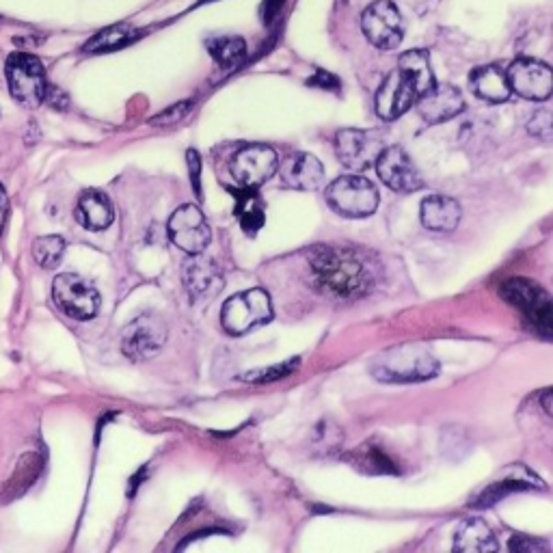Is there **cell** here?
I'll list each match as a JSON object with an SVG mask.
<instances>
[{"label": "cell", "mask_w": 553, "mask_h": 553, "mask_svg": "<svg viewBox=\"0 0 553 553\" xmlns=\"http://www.w3.org/2000/svg\"><path fill=\"white\" fill-rule=\"evenodd\" d=\"M437 374L439 361L420 344L391 348L372 366V376L381 383H424Z\"/></svg>", "instance_id": "2"}, {"label": "cell", "mask_w": 553, "mask_h": 553, "mask_svg": "<svg viewBox=\"0 0 553 553\" xmlns=\"http://www.w3.org/2000/svg\"><path fill=\"white\" fill-rule=\"evenodd\" d=\"M461 206L445 195H430L422 201V223L433 232H452L461 223Z\"/></svg>", "instance_id": "19"}, {"label": "cell", "mask_w": 553, "mask_h": 553, "mask_svg": "<svg viewBox=\"0 0 553 553\" xmlns=\"http://www.w3.org/2000/svg\"><path fill=\"white\" fill-rule=\"evenodd\" d=\"M508 85L517 96L534 102H545L553 91V72L543 61L517 59L508 67Z\"/></svg>", "instance_id": "13"}, {"label": "cell", "mask_w": 553, "mask_h": 553, "mask_svg": "<svg viewBox=\"0 0 553 553\" xmlns=\"http://www.w3.org/2000/svg\"><path fill=\"white\" fill-rule=\"evenodd\" d=\"M327 204L346 219L370 217L379 208V191L363 175H342L327 186Z\"/></svg>", "instance_id": "4"}, {"label": "cell", "mask_w": 553, "mask_h": 553, "mask_svg": "<svg viewBox=\"0 0 553 553\" xmlns=\"http://www.w3.org/2000/svg\"><path fill=\"white\" fill-rule=\"evenodd\" d=\"M309 271L320 292L335 299L355 301L366 296L374 283V273L355 249L318 245L309 251Z\"/></svg>", "instance_id": "1"}, {"label": "cell", "mask_w": 553, "mask_h": 553, "mask_svg": "<svg viewBox=\"0 0 553 553\" xmlns=\"http://www.w3.org/2000/svg\"><path fill=\"white\" fill-rule=\"evenodd\" d=\"M279 158L273 147L253 143L242 147V150L232 158V175L234 180L245 188H260L277 173Z\"/></svg>", "instance_id": "11"}, {"label": "cell", "mask_w": 553, "mask_h": 553, "mask_svg": "<svg viewBox=\"0 0 553 553\" xmlns=\"http://www.w3.org/2000/svg\"><path fill=\"white\" fill-rule=\"evenodd\" d=\"M383 152V139L374 130H340L335 137V154L350 171H366Z\"/></svg>", "instance_id": "9"}, {"label": "cell", "mask_w": 553, "mask_h": 553, "mask_svg": "<svg viewBox=\"0 0 553 553\" xmlns=\"http://www.w3.org/2000/svg\"><path fill=\"white\" fill-rule=\"evenodd\" d=\"M415 104L426 124H443L465 111L463 93L452 85H435L417 98Z\"/></svg>", "instance_id": "17"}, {"label": "cell", "mask_w": 553, "mask_h": 553, "mask_svg": "<svg viewBox=\"0 0 553 553\" xmlns=\"http://www.w3.org/2000/svg\"><path fill=\"white\" fill-rule=\"evenodd\" d=\"M169 238L175 247H180L188 255L204 253L212 238L204 212L193 204L180 206L169 219Z\"/></svg>", "instance_id": "12"}, {"label": "cell", "mask_w": 553, "mask_h": 553, "mask_svg": "<svg viewBox=\"0 0 553 553\" xmlns=\"http://www.w3.org/2000/svg\"><path fill=\"white\" fill-rule=\"evenodd\" d=\"M471 91L484 102L491 104H502L510 98V85H508V76L497 65H484L478 67V70L471 74Z\"/></svg>", "instance_id": "20"}, {"label": "cell", "mask_w": 553, "mask_h": 553, "mask_svg": "<svg viewBox=\"0 0 553 553\" xmlns=\"http://www.w3.org/2000/svg\"><path fill=\"white\" fill-rule=\"evenodd\" d=\"M65 253V240L61 236H42L35 240L33 245V260L37 266L52 271L57 268Z\"/></svg>", "instance_id": "27"}, {"label": "cell", "mask_w": 553, "mask_h": 553, "mask_svg": "<svg viewBox=\"0 0 553 553\" xmlns=\"http://www.w3.org/2000/svg\"><path fill=\"white\" fill-rule=\"evenodd\" d=\"M301 359H290V361H283V363H277V366H271V368H262V370H251L247 372L245 376H242V381L245 383H253V385H260V383H275V381H283L286 376H290L296 368H299Z\"/></svg>", "instance_id": "28"}, {"label": "cell", "mask_w": 553, "mask_h": 553, "mask_svg": "<svg viewBox=\"0 0 553 553\" xmlns=\"http://www.w3.org/2000/svg\"><path fill=\"white\" fill-rule=\"evenodd\" d=\"M502 299L508 301L512 307H517L523 314V318L530 322L534 331H538L545 337H551L553 331V305L549 294L538 286V283L523 279V277H512L502 283L499 288Z\"/></svg>", "instance_id": "3"}, {"label": "cell", "mask_w": 553, "mask_h": 553, "mask_svg": "<svg viewBox=\"0 0 553 553\" xmlns=\"http://www.w3.org/2000/svg\"><path fill=\"white\" fill-rule=\"evenodd\" d=\"M7 85L13 100L24 109H37L46 100V76L44 65L37 57L16 52L7 61Z\"/></svg>", "instance_id": "6"}, {"label": "cell", "mask_w": 553, "mask_h": 553, "mask_svg": "<svg viewBox=\"0 0 553 553\" xmlns=\"http://www.w3.org/2000/svg\"><path fill=\"white\" fill-rule=\"evenodd\" d=\"M167 342V325L156 314H143L132 320L121 335V348L128 359L145 361L152 359Z\"/></svg>", "instance_id": "8"}, {"label": "cell", "mask_w": 553, "mask_h": 553, "mask_svg": "<svg viewBox=\"0 0 553 553\" xmlns=\"http://www.w3.org/2000/svg\"><path fill=\"white\" fill-rule=\"evenodd\" d=\"M182 281L188 296H191L195 303L212 301L225 286V277L219 264L201 253H193L191 258L186 260L182 268Z\"/></svg>", "instance_id": "15"}, {"label": "cell", "mask_w": 553, "mask_h": 553, "mask_svg": "<svg viewBox=\"0 0 553 553\" xmlns=\"http://www.w3.org/2000/svg\"><path fill=\"white\" fill-rule=\"evenodd\" d=\"M376 171L383 184H387L396 193H415L424 186L420 171L415 169L409 154L398 145L383 147V152L376 158Z\"/></svg>", "instance_id": "14"}, {"label": "cell", "mask_w": 553, "mask_h": 553, "mask_svg": "<svg viewBox=\"0 0 553 553\" xmlns=\"http://www.w3.org/2000/svg\"><path fill=\"white\" fill-rule=\"evenodd\" d=\"M510 551H519V553H536L538 549L547 551V543H541V541H534V538H528V536H519V538H512L510 545H508Z\"/></svg>", "instance_id": "32"}, {"label": "cell", "mask_w": 553, "mask_h": 553, "mask_svg": "<svg viewBox=\"0 0 553 553\" xmlns=\"http://www.w3.org/2000/svg\"><path fill=\"white\" fill-rule=\"evenodd\" d=\"M398 67L411 78V83L417 89V93H420V96H424L426 91H430L437 85L433 67H430L428 52H424V50L404 52V55L398 61Z\"/></svg>", "instance_id": "24"}, {"label": "cell", "mask_w": 553, "mask_h": 553, "mask_svg": "<svg viewBox=\"0 0 553 553\" xmlns=\"http://www.w3.org/2000/svg\"><path fill=\"white\" fill-rule=\"evenodd\" d=\"M76 219L85 229H91V232H102V229L109 227L115 219L111 199L100 191H87L78 201Z\"/></svg>", "instance_id": "21"}, {"label": "cell", "mask_w": 553, "mask_h": 553, "mask_svg": "<svg viewBox=\"0 0 553 553\" xmlns=\"http://www.w3.org/2000/svg\"><path fill=\"white\" fill-rule=\"evenodd\" d=\"M543 407H545V413L547 415H551V407H549V400H551V389H547V391H543Z\"/></svg>", "instance_id": "35"}, {"label": "cell", "mask_w": 553, "mask_h": 553, "mask_svg": "<svg viewBox=\"0 0 553 553\" xmlns=\"http://www.w3.org/2000/svg\"><path fill=\"white\" fill-rule=\"evenodd\" d=\"M528 130H530V134H534V137L549 141L551 139V113L549 111H538L532 117Z\"/></svg>", "instance_id": "31"}, {"label": "cell", "mask_w": 553, "mask_h": 553, "mask_svg": "<svg viewBox=\"0 0 553 553\" xmlns=\"http://www.w3.org/2000/svg\"><path fill=\"white\" fill-rule=\"evenodd\" d=\"M134 37H139V33L134 31L132 26L113 24V26H109V29H104L102 33L93 37L91 42L85 46V52H91V55H96V52H111V50H117L121 46L130 44Z\"/></svg>", "instance_id": "26"}, {"label": "cell", "mask_w": 553, "mask_h": 553, "mask_svg": "<svg viewBox=\"0 0 553 553\" xmlns=\"http://www.w3.org/2000/svg\"><path fill=\"white\" fill-rule=\"evenodd\" d=\"M7 212H9V197L5 193L3 184H0V234H3V227L7 221Z\"/></svg>", "instance_id": "34"}, {"label": "cell", "mask_w": 553, "mask_h": 553, "mask_svg": "<svg viewBox=\"0 0 553 553\" xmlns=\"http://www.w3.org/2000/svg\"><path fill=\"white\" fill-rule=\"evenodd\" d=\"M52 299L65 316L74 320H91L100 312V294L80 275H59L52 283Z\"/></svg>", "instance_id": "7"}, {"label": "cell", "mask_w": 553, "mask_h": 553, "mask_svg": "<svg viewBox=\"0 0 553 553\" xmlns=\"http://www.w3.org/2000/svg\"><path fill=\"white\" fill-rule=\"evenodd\" d=\"M232 195L236 197L234 214H236L240 227L251 236L255 232H260V229L264 227V201H262L260 193H255V188L242 186L240 191L232 188Z\"/></svg>", "instance_id": "23"}, {"label": "cell", "mask_w": 553, "mask_h": 553, "mask_svg": "<svg viewBox=\"0 0 553 553\" xmlns=\"http://www.w3.org/2000/svg\"><path fill=\"white\" fill-rule=\"evenodd\" d=\"M538 487V482H523L519 478H510V480H504V482H495L491 484V487L482 493L478 506H489V504H495L499 497H504L508 491H523V489H534Z\"/></svg>", "instance_id": "29"}, {"label": "cell", "mask_w": 553, "mask_h": 553, "mask_svg": "<svg viewBox=\"0 0 553 553\" xmlns=\"http://www.w3.org/2000/svg\"><path fill=\"white\" fill-rule=\"evenodd\" d=\"M191 109H193V102H180V104L171 106V109H167L165 113H160L158 117H154V119H152V124H154V126L178 124V121H182Z\"/></svg>", "instance_id": "30"}, {"label": "cell", "mask_w": 553, "mask_h": 553, "mask_svg": "<svg viewBox=\"0 0 553 553\" xmlns=\"http://www.w3.org/2000/svg\"><path fill=\"white\" fill-rule=\"evenodd\" d=\"M420 93L413 87L411 78L404 74L400 67L391 72L376 93V115L385 121H394L400 115L407 113L411 106H415Z\"/></svg>", "instance_id": "16"}, {"label": "cell", "mask_w": 553, "mask_h": 553, "mask_svg": "<svg viewBox=\"0 0 553 553\" xmlns=\"http://www.w3.org/2000/svg\"><path fill=\"white\" fill-rule=\"evenodd\" d=\"M208 50L212 59L217 61L223 70H232L247 55V44L240 37H217L210 39Z\"/></svg>", "instance_id": "25"}, {"label": "cell", "mask_w": 553, "mask_h": 553, "mask_svg": "<svg viewBox=\"0 0 553 553\" xmlns=\"http://www.w3.org/2000/svg\"><path fill=\"white\" fill-rule=\"evenodd\" d=\"M273 320L271 296L255 288L229 296L221 309V325L229 335H245Z\"/></svg>", "instance_id": "5"}, {"label": "cell", "mask_w": 553, "mask_h": 553, "mask_svg": "<svg viewBox=\"0 0 553 553\" xmlns=\"http://www.w3.org/2000/svg\"><path fill=\"white\" fill-rule=\"evenodd\" d=\"M186 160H188V169H191V180H193V188L197 197L201 199V182H199V173H201V158L195 150L186 152Z\"/></svg>", "instance_id": "33"}, {"label": "cell", "mask_w": 553, "mask_h": 553, "mask_svg": "<svg viewBox=\"0 0 553 553\" xmlns=\"http://www.w3.org/2000/svg\"><path fill=\"white\" fill-rule=\"evenodd\" d=\"M363 33L370 44L381 50H394L402 42L404 22L398 7L391 0H376L361 16Z\"/></svg>", "instance_id": "10"}, {"label": "cell", "mask_w": 553, "mask_h": 553, "mask_svg": "<svg viewBox=\"0 0 553 553\" xmlns=\"http://www.w3.org/2000/svg\"><path fill=\"white\" fill-rule=\"evenodd\" d=\"M499 545L491 528L482 519H467L458 525L454 536V551L458 553H489L497 551Z\"/></svg>", "instance_id": "22"}, {"label": "cell", "mask_w": 553, "mask_h": 553, "mask_svg": "<svg viewBox=\"0 0 553 553\" xmlns=\"http://www.w3.org/2000/svg\"><path fill=\"white\" fill-rule=\"evenodd\" d=\"M283 182L296 191H316L325 180V167L312 154H292L281 165H277Z\"/></svg>", "instance_id": "18"}]
</instances>
